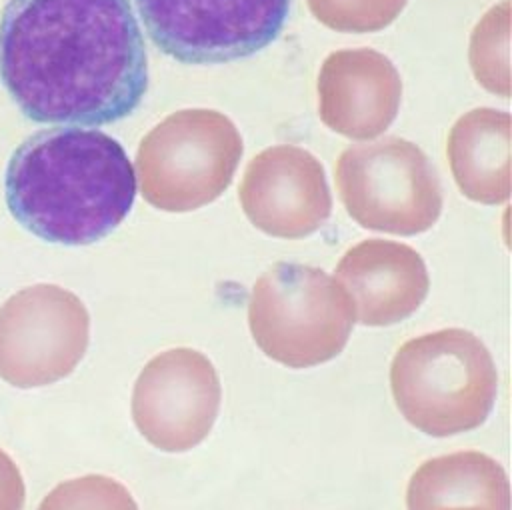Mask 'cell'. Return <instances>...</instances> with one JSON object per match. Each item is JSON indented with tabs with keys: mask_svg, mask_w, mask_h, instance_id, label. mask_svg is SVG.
<instances>
[{
	"mask_svg": "<svg viewBox=\"0 0 512 510\" xmlns=\"http://www.w3.org/2000/svg\"><path fill=\"white\" fill-rule=\"evenodd\" d=\"M0 80L26 118L100 126L130 116L148 60L128 0H8Z\"/></svg>",
	"mask_w": 512,
	"mask_h": 510,
	"instance_id": "cell-1",
	"label": "cell"
},
{
	"mask_svg": "<svg viewBox=\"0 0 512 510\" xmlns=\"http://www.w3.org/2000/svg\"><path fill=\"white\" fill-rule=\"evenodd\" d=\"M10 214L34 236L90 244L110 234L136 196L134 168L112 136L76 126L38 130L6 168Z\"/></svg>",
	"mask_w": 512,
	"mask_h": 510,
	"instance_id": "cell-2",
	"label": "cell"
},
{
	"mask_svg": "<svg viewBox=\"0 0 512 510\" xmlns=\"http://www.w3.org/2000/svg\"><path fill=\"white\" fill-rule=\"evenodd\" d=\"M390 388L412 426L444 438L474 430L488 418L498 372L478 336L444 328L400 346L390 366Z\"/></svg>",
	"mask_w": 512,
	"mask_h": 510,
	"instance_id": "cell-3",
	"label": "cell"
},
{
	"mask_svg": "<svg viewBox=\"0 0 512 510\" xmlns=\"http://www.w3.org/2000/svg\"><path fill=\"white\" fill-rule=\"evenodd\" d=\"M248 324L258 348L288 368L336 358L352 332L346 290L320 268L278 262L252 286Z\"/></svg>",
	"mask_w": 512,
	"mask_h": 510,
	"instance_id": "cell-4",
	"label": "cell"
},
{
	"mask_svg": "<svg viewBox=\"0 0 512 510\" xmlns=\"http://www.w3.org/2000/svg\"><path fill=\"white\" fill-rule=\"evenodd\" d=\"M242 152V136L224 114L206 108L174 112L138 146L140 194L166 212L202 208L230 186Z\"/></svg>",
	"mask_w": 512,
	"mask_h": 510,
	"instance_id": "cell-5",
	"label": "cell"
},
{
	"mask_svg": "<svg viewBox=\"0 0 512 510\" xmlns=\"http://www.w3.org/2000/svg\"><path fill=\"white\" fill-rule=\"evenodd\" d=\"M346 212L362 228L414 236L442 212V186L430 158L412 142L384 136L348 146L336 164Z\"/></svg>",
	"mask_w": 512,
	"mask_h": 510,
	"instance_id": "cell-6",
	"label": "cell"
},
{
	"mask_svg": "<svg viewBox=\"0 0 512 510\" xmlns=\"http://www.w3.org/2000/svg\"><path fill=\"white\" fill-rule=\"evenodd\" d=\"M152 42L184 64H220L266 48L290 0H136Z\"/></svg>",
	"mask_w": 512,
	"mask_h": 510,
	"instance_id": "cell-7",
	"label": "cell"
},
{
	"mask_svg": "<svg viewBox=\"0 0 512 510\" xmlns=\"http://www.w3.org/2000/svg\"><path fill=\"white\" fill-rule=\"evenodd\" d=\"M90 340L82 300L56 284H34L0 306V378L38 388L66 378Z\"/></svg>",
	"mask_w": 512,
	"mask_h": 510,
	"instance_id": "cell-8",
	"label": "cell"
},
{
	"mask_svg": "<svg viewBox=\"0 0 512 510\" xmlns=\"http://www.w3.org/2000/svg\"><path fill=\"white\" fill-rule=\"evenodd\" d=\"M222 400L214 364L198 350L174 348L154 356L132 392L140 434L164 452H186L212 430Z\"/></svg>",
	"mask_w": 512,
	"mask_h": 510,
	"instance_id": "cell-9",
	"label": "cell"
},
{
	"mask_svg": "<svg viewBox=\"0 0 512 510\" xmlns=\"http://www.w3.org/2000/svg\"><path fill=\"white\" fill-rule=\"evenodd\" d=\"M240 202L248 220L276 238H304L322 228L332 212L320 160L292 144L270 146L250 160Z\"/></svg>",
	"mask_w": 512,
	"mask_h": 510,
	"instance_id": "cell-10",
	"label": "cell"
},
{
	"mask_svg": "<svg viewBox=\"0 0 512 510\" xmlns=\"http://www.w3.org/2000/svg\"><path fill=\"white\" fill-rule=\"evenodd\" d=\"M402 80L392 60L372 48L332 52L318 74V114L352 140L382 134L396 118Z\"/></svg>",
	"mask_w": 512,
	"mask_h": 510,
	"instance_id": "cell-11",
	"label": "cell"
},
{
	"mask_svg": "<svg viewBox=\"0 0 512 510\" xmlns=\"http://www.w3.org/2000/svg\"><path fill=\"white\" fill-rule=\"evenodd\" d=\"M354 318L364 326H390L414 314L430 280L422 256L402 242L368 238L352 246L336 268Z\"/></svg>",
	"mask_w": 512,
	"mask_h": 510,
	"instance_id": "cell-12",
	"label": "cell"
},
{
	"mask_svg": "<svg viewBox=\"0 0 512 510\" xmlns=\"http://www.w3.org/2000/svg\"><path fill=\"white\" fill-rule=\"evenodd\" d=\"M408 510H510L508 474L482 452L426 460L410 478Z\"/></svg>",
	"mask_w": 512,
	"mask_h": 510,
	"instance_id": "cell-13",
	"label": "cell"
},
{
	"mask_svg": "<svg viewBox=\"0 0 512 510\" xmlns=\"http://www.w3.org/2000/svg\"><path fill=\"white\" fill-rule=\"evenodd\" d=\"M510 130L504 110L474 108L450 130L448 158L464 196L480 204H500L510 196Z\"/></svg>",
	"mask_w": 512,
	"mask_h": 510,
	"instance_id": "cell-14",
	"label": "cell"
},
{
	"mask_svg": "<svg viewBox=\"0 0 512 510\" xmlns=\"http://www.w3.org/2000/svg\"><path fill=\"white\" fill-rule=\"evenodd\" d=\"M470 66L490 92L510 96V0L490 8L470 38Z\"/></svg>",
	"mask_w": 512,
	"mask_h": 510,
	"instance_id": "cell-15",
	"label": "cell"
},
{
	"mask_svg": "<svg viewBox=\"0 0 512 510\" xmlns=\"http://www.w3.org/2000/svg\"><path fill=\"white\" fill-rule=\"evenodd\" d=\"M38 510H138V504L118 480L88 474L52 488Z\"/></svg>",
	"mask_w": 512,
	"mask_h": 510,
	"instance_id": "cell-16",
	"label": "cell"
},
{
	"mask_svg": "<svg viewBox=\"0 0 512 510\" xmlns=\"http://www.w3.org/2000/svg\"><path fill=\"white\" fill-rule=\"evenodd\" d=\"M408 0H308L318 22L336 32H376L386 28Z\"/></svg>",
	"mask_w": 512,
	"mask_h": 510,
	"instance_id": "cell-17",
	"label": "cell"
},
{
	"mask_svg": "<svg viewBox=\"0 0 512 510\" xmlns=\"http://www.w3.org/2000/svg\"><path fill=\"white\" fill-rule=\"evenodd\" d=\"M24 496L26 488L18 466L0 450V510H22Z\"/></svg>",
	"mask_w": 512,
	"mask_h": 510,
	"instance_id": "cell-18",
	"label": "cell"
}]
</instances>
